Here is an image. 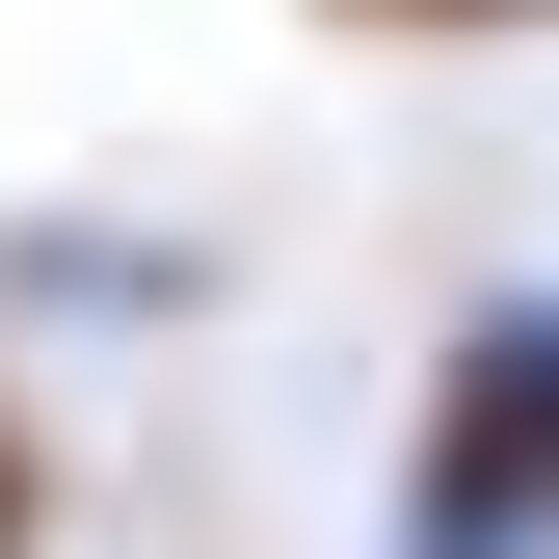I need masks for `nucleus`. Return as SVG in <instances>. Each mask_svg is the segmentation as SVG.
Segmentation results:
<instances>
[{
    "label": "nucleus",
    "instance_id": "f03ea898",
    "mask_svg": "<svg viewBox=\"0 0 559 559\" xmlns=\"http://www.w3.org/2000/svg\"><path fill=\"white\" fill-rule=\"evenodd\" d=\"M0 533H27V453H0Z\"/></svg>",
    "mask_w": 559,
    "mask_h": 559
},
{
    "label": "nucleus",
    "instance_id": "f257e3e1",
    "mask_svg": "<svg viewBox=\"0 0 559 559\" xmlns=\"http://www.w3.org/2000/svg\"><path fill=\"white\" fill-rule=\"evenodd\" d=\"M400 559H559V294H507L427 373V479H400Z\"/></svg>",
    "mask_w": 559,
    "mask_h": 559
}]
</instances>
